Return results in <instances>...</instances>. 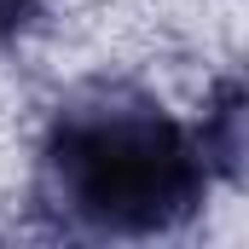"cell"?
<instances>
[{
    "label": "cell",
    "instance_id": "3",
    "mask_svg": "<svg viewBox=\"0 0 249 249\" xmlns=\"http://www.w3.org/2000/svg\"><path fill=\"white\" fill-rule=\"evenodd\" d=\"M47 6H53V0H0V47L18 41V35H29V29L47 18Z\"/></svg>",
    "mask_w": 249,
    "mask_h": 249
},
{
    "label": "cell",
    "instance_id": "1",
    "mask_svg": "<svg viewBox=\"0 0 249 249\" xmlns=\"http://www.w3.org/2000/svg\"><path fill=\"white\" fill-rule=\"evenodd\" d=\"M197 127L133 81H87L58 99L35 157V214L64 238H168L209 197Z\"/></svg>",
    "mask_w": 249,
    "mask_h": 249
},
{
    "label": "cell",
    "instance_id": "2",
    "mask_svg": "<svg viewBox=\"0 0 249 249\" xmlns=\"http://www.w3.org/2000/svg\"><path fill=\"white\" fill-rule=\"evenodd\" d=\"M197 145L214 174H226V180L244 174V87L238 81H220V93L209 99V110L197 122Z\"/></svg>",
    "mask_w": 249,
    "mask_h": 249
}]
</instances>
